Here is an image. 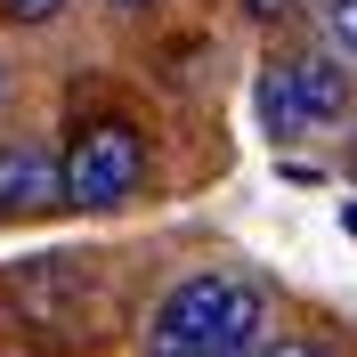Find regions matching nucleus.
<instances>
[{"label":"nucleus","mask_w":357,"mask_h":357,"mask_svg":"<svg viewBox=\"0 0 357 357\" xmlns=\"http://www.w3.org/2000/svg\"><path fill=\"white\" fill-rule=\"evenodd\" d=\"M268 301L260 276L244 268H195L146 309V357H252L268 349Z\"/></svg>","instance_id":"obj_1"},{"label":"nucleus","mask_w":357,"mask_h":357,"mask_svg":"<svg viewBox=\"0 0 357 357\" xmlns=\"http://www.w3.org/2000/svg\"><path fill=\"white\" fill-rule=\"evenodd\" d=\"M260 130L268 138H317L349 114V66L341 57H317V49H292V57H268L260 66Z\"/></svg>","instance_id":"obj_2"},{"label":"nucleus","mask_w":357,"mask_h":357,"mask_svg":"<svg viewBox=\"0 0 357 357\" xmlns=\"http://www.w3.org/2000/svg\"><path fill=\"white\" fill-rule=\"evenodd\" d=\"M138 187H146V138L130 130V122H82L66 146V203H82V211H114V203H130Z\"/></svg>","instance_id":"obj_3"},{"label":"nucleus","mask_w":357,"mask_h":357,"mask_svg":"<svg viewBox=\"0 0 357 357\" xmlns=\"http://www.w3.org/2000/svg\"><path fill=\"white\" fill-rule=\"evenodd\" d=\"M66 203V155L49 138H0V220H41Z\"/></svg>","instance_id":"obj_4"},{"label":"nucleus","mask_w":357,"mask_h":357,"mask_svg":"<svg viewBox=\"0 0 357 357\" xmlns=\"http://www.w3.org/2000/svg\"><path fill=\"white\" fill-rule=\"evenodd\" d=\"M317 24H325L333 57H357V0H317Z\"/></svg>","instance_id":"obj_5"},{"label":"nucleus","mask_w":357,"mask_h":357,"mask_svg":"<svg viewBox=\"0 0 357 357\" xmlns=\"http://www.w3.org/2000/svg\"><path fill=\"white\" fill-rule=\"evenodd\" d=\"M0 17H8V24H57L66 0H0Z\"/></svg>","instance_id":"obj_6"},{"label":"nucleus","mask_w":357,"mask_h":357,"mask_svg":"<svg viewBox=\"0 0 357 357\" xmlns=\"http://www.w3.org/2000/svg\"><path fill=\"white\" fill-rule=\"evenodd\" d=\"M252 357H341L333 341H268V349H252Z\"/></svg>","instance_id":"obj_7"},{"label":"nucleus","mask_w":357,"mask_h":357,"mask_svg":"<svg viewBox=\"0 0 357 357\" xmlns=\"http://www.w3.org/2000/svg\"><path fill=\"white\" fill-rule=\"evenodd\" d=\"M114 17H146V8H155V0H106Z\"/></svg>","instance_id":"obj_8"},{"label":"nucleus","mask_w":357,"mask_h":357,"mask_svg":"<svg viewBox=\"0 0 357 357\" xmlns=\"http://www.w3.org/2000/svg\"><path fill=\"white\" fill-rule=\"evenodd\" d=\"M284 8H292V0H252V17H284Z\"/></svg>","instance_id":"obj_9"},{"label":"nucleus","mask_w":357,"mask_h":357,"mask_svg":"<svg viewBox=\"0 0 357 357\" xmlns=\"http://www.w3.org/2000/svg\"><path fill=\"white\" fill-rule=\"evenodd\" d=\"M349 171H357V130H349Z\"/></svg>","instance_id":"obj_10"},{"label":"nucleus","mask_w":357,"mask_h":357,"mask_svg":"<svg viewBox=\"0 0 357 357\" xmlns=\"http://www.w3.org/2000/svg\"><path fill=\"white\" fill-rule=\"evenodd\" d=\"M0 98H8V66H0Z\"/></svg>","instance_id":"obj_11"},{"label":"nucleus","mask_w":357,"mask_h":357,"mask_svg":"<svg viewBox=\"0 0 357 357\" xmlns=\"http://www.w3.org/2000/svg\"><path fill=\"white\" fill-rule=\"evenodd\" d=\"M349 236H357V203H349Z\"/></svg>","instance_id":"obj_12"}]
</instances>
